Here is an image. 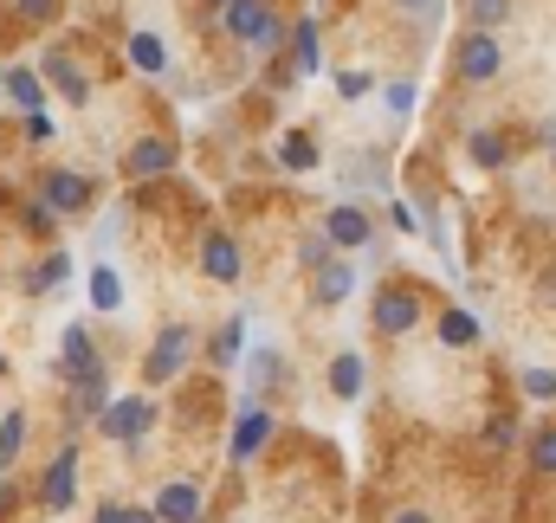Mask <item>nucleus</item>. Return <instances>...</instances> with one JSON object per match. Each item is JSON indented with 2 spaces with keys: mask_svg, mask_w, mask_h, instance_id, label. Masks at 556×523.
<instances>
[{
  "mask_svg": "<svg viewBox=\"0 0 556 523\" xmlns=\"http://www.w3.org/2000/svg\"><path fill=\"white\" fill-rule=\"evenodd\" d=\"M39 201H46L52 214H85L91 181H85V175H46V181H39Z\"/></svg>",
  "mask_w": 556,
  "mask_h": 523,
  "instance_id": "1a4fd4ad",
  "label": "nucleus"
},
{
  "mask_svg": "<svg viewBox=\"0 0 556 523\" xmlns=\"http://www.w3.org/2000/svg\"><path fill=\"white\" fill-rule=\"evenodd\" d=\"M52 220H59V214H52L46 201H33V207H26V233H39V240H46V233H52Z\"/></svg>",
  "mask_w": 556,
  "mask_h": 523,
  "instance_id": "2f4dec72",
  "label": "nucleus"
},
{
  "mask_svg": "<svg viewBox=\"0 0 556 523\" xmlns=\"http://www.w3.org/2000/svg\"><path fill=\"white\" fill-rule=\"evenodd\" d=\"M389 111L408 117V111H415V85H389Z\"/></svg>",
  "mask_w": 556,
  "mask_h": 523,
  "instance_id": "473e14b6",
  "label": "nucleus"
},
{
  "mask_svg": "<svg viewBox=\"0 0 556 523\" xmlns=\"http://www.w3.org/2000/svg\"><path fill=\"white\" fill-rule=\"evenodd\" d=\"M155 518H162V523H194V518H201V492H194V485H162Z\"/></svg>",
  "mask_w": 556,
  "mask_h": 523,
  "instance_id": "4468645a",
  "label": "nucleus"
},
{
  "mask_svg": "<svg viewBox=\"0 0 556 523\" xmlns=\"http://www.w3.org/2000/svg\"><path fill=\"white\" fill-rule=\"evenodd\" d=\"M111 407V388H104V369L98 375H72V420H98Z\"/></svg>",
  "mask_w": 556,
  "mask_h": 523,
  "instance_id": "ddd939ff",
  "label": "nucleus"
},
{
  "mask_svg": "<svg viewBox=\"0 0 556 523\" xmlns=\"http://www.w3.org/2000/svg\"><path fill=\"white\" fill-rule=\"evenodd\" d=\"M20 446H26V413L13 407V413H0V472H13Z\"/></svg>",
  "mask_w": 556,
  "mask_h": 523,
  "instance_id": "5701e85b",
  "label": "nucleus"
},
{
  "mask_svg": "<svg viewBox=\"0 0 556 523\" xmlns=\"http://www.w3.org/2000/svg\"><path fill=\"white\" fill-rule=\"evenodd\" d=\"M13 505H20V485H13V479H7V472H0V518H7V511H13Z\"/></svg>",
  "mask_w": 556,
  "mask_h": 523,
  "instance_id": "e433bc0d",
  "label": "nucleus"
},
{
  "mask_svg": "<svg viewBox=\"0 0 556 523\" xmlns=\"http://www.w3.org/2000/svg\"><path fill=\"white\" fill-rule=\"evenodd\" d=\"M207 7H227V0H207Z\"/></svg>",
  "mask_w": 556,
  "mask_h": 523,
  "instance_id": "37998d69",
  "label": "nucleus"
},
{
  "mask_svg": "<svg viewBox=\"0 0 556 523\" xmlns=\"http://www.w3.org/2000/svg\"><path fill=\"white\" fill-rule=\"evenodd\" d=\"M65 278H72V259H65V253H52L46 265H33V271L20 278V291H52V284H65Z\"/></svg>",
  "mask_w": 556,
  "mask_h": 523,
  "instance_id": "b1692460",
  "label": "nucleus"
},
{
  "mask_svg": "<svg viewBox=\"0 0 556 523\" xmlns=\"http://www.w3.org/2000/svg\"><path fill=\"white\" fill-rule=\"evenodd\" d=\"M201 271H207V278H220V284H233V278L247 271V259H240V246H233L227 233H214V240L201 246Z\"/></svg>",
  "mask_w": 556,
  "mask_h": 523,
  "instance_id": "9b49d317",
  "label": "nucleus"
},
{
  "mask_svg": "<svg viewBox=\"0 0 556 523\" xmlns=\"http://www.w3.org/2000/svg\"><path fill=\"white\" fill-rule=\"evenodd\" d=\"M525 394H538V400H556V369H525Z\"/></svg>",
  "mask_w": 556,
  "mask_h": 523,
  "instance_id": "c85d7f7f",
  "label": "nucleus"
},
{
  "mask_svg": "<svg viewBox=\"0 0 556 523\" xmlns=\"http://www.w3.org/2000/svg\"><path fill=\"white\" fill-rule=\"evenodd\" d=\"M466 155H472L479 168H505V162H511V142H505L498 130H479L472 142H466Z\"/></svg>",
  "mask_w": 556,
  "mask_h": 523,
  "instance_id": "4be33fe9",
  "label": "nucleus"
},
{
  "mask_svg": "<svg viewBox=\"0 0 556 523\" xmlns=\"http://www.w3.org/2000/svg\"><path fill=\"white\" fill-rule=\"evenodd\" d=\"M91 310L124 317V278H117V265H104V259H98V271H91Z\"/></svg>",
  "mask_w": 556,
  "mask_h": 523,
  "instance_id": "f3484780",
  "label": "nucleus"
},
{
  "mask_svg": "<svg viewBox=\"0 0 556 523\" xmlns=\"http://www.w3.org/2000/svg\"><path fill=\"white\" fill-rule=\"evenodd\" d=\"M337 91H343V98H369V78H363V72H343Z\"/></svg>",
  "mask_w": 556,
  "mask_h": 523,
  "instance_id": "f704fd0d",
  "label": "nucleus"
},
{
  "mask_svg": "<svg viewBox=\"0 0 556 523\" xmlns=\"http://www.w3.org/2000/svg\"><path fill=\"white\" fill-rule=\"evenodd\" d=\"M498 65H505V52H498V39L479 26V33L459 46V78H466V85H485V78H498Z\"/></svg>",
  "mask_w": 556,
  "mask_h": 523,
  "instance_id": "0eeeda50",
  "label": "nucleus"
},
{
  "mask_svg": "<svg viewBox=\"0 0 556 523\" xmlns=\"http://www.w3.org/2000/svg\"><path fill=\"white\" fill-rule=\"evenodd\" d=\"M98 523H124V511H117V505H104V511H98Z\"/></svg>",
  "mask_w": 556,
  "mask_h": 523,
  "instance_id": "a19ab883",
  "label": "nucleus"
},
{
  "mask_svg": "<svg viewBox=\"0 0 556 523\" xmlns=\"http://www.w3.org/2000/svg\"><path fill=\"white\" fill-rule=\"evenodd\" d=\"M65 369H72V375H98V369H104V362H98V343H91V330H78V323L65 330Z\"/></svg>",
  "mask_w": 556,
  "mask_h": 523,
  "instance_id": "6ab92c4d",
  "label": "nucleus"
},
{
  "mask_svg": "<svg viewBox=\"0 0 556 523\" xmlns=\"http://www.w3.org/2000/svg\"><path fill=\"white\" fill-rule=\"evenodd\" d=\"M369 317H376L382 336H408V330L420 323V297L408 291V284H382L376 304H369Z\"/></svg>",
  "mask_w": 556,
  "mask_h": 523,
  "instance_id": "7ed1b4c3",
  "label": "nucleus"
},
{
  "mask_svg": "<svg viewBox=\"0 0 556 523\" xmlns=\"http://www.w3.org/2000/svg\"><path fill=\"white\" fill-rule=\"evenodd\" d=\"M324 240L330 246H376V227H369L363 207H330L324 214Z\"/></svg>",
  "mask_w": 556,
  "mask_h": 523,
  "instance_id": "6e6552de",
  "label": "nucleus"
},
{
  "mask_svg": "<svg viewBox=\"0 0 556 523\" xmlns=\"http://www.w3.org/2000/svg\"><path fill=\"white\" fill-rule=\"evenodd\" d=\"M194 523H201V518H194Z\"/></svg>",
  "mask_w": 556,
  "mask_h": 523,
  "instance_id": "c03bdc74",
  "label": "nucleus"
},
{
  "mask_svg": "<svg viewBox=\"0 0 556 523\" xmlns=\"http://www.w3.org/2000/svg\"><path fill=\"white\" fill-rule=\"evenodd\" d=\"M39 72H46V78L65 91V104H91V78H85V72L65 59V52H46V59H39Z\"/></svg>",
  "mask_w": 556,
  "mask_h": 523,
  "instance_id": "9d476101",
  "label": "nucleus"
},
{
  "mask_svg": "<svg viewBox=\"0 0 556 523\" xmlns=\"http://www.w3.org/2000/svg\"><path fill=\"white\" fill-rule=\"evenodd\" d=\"M485 439H492V446H511V439H518V426L498 413V420H485Z\"/></svg>",
  "mask_w": 556,
  "mask_h": 523,
  "instance_id": "72a5a7b5",
  "label": "nucleus"
},
{
  "mask_svg": "<svg viewBox=\"0 0 556 523\" xmlns=\"http://www.w3.org/2000/svg\"><path fill=\"white\" fill-rule=\"evenodd\" d=\"M0 375H7V356H0Z\"/></svg>",
  "mask_w": 556,
  "mask_h": 523,
  "instance_id": "79ce46f5",
  "label": "nucleus"
},
{
  "mask_svg": "<svg viewBox=\"0 0 556 523\" xmlns=\"http://www.w3.org/2000/svg\"><path fill=\"white\" fill-rule=\"evenodd\" d=\"M220 20H227L233 39H253V46H278V39H285V20H278L266 0H227Z\"/></svg>",
  "mask_w": 556,
  "mask_h": 523,
  "instance_id": "f257e3e1",
  "label": "nucleus"
},
{
  "mask_svg": "<svg viewBox=\"0 0 556 523\" xmlns=\"http://www.w3.org/2000/svg\"><path fill=\"white\" fill-rule=\"evenodd\" d=\"M240 336H247V317H227V330H220V336H214V349H207V356H214V369H240V362H247V356H240Z\"/></svg>",
  "mask_w": 556,
  "mask_h": 523,
  "instance_id": "412c9836",
  "label": "nucleus"
},
{
  "mask_svg": "<svg viewBox=\"0 0 556 523\" xmlns=\"http://www.w3.org/2000/svg\"><path fill=\"white\" fill-rule=\"evenodd\" d=\"M130 65H137V72H162V65H168V52H162L155 33H130Z\"/></svg>",
  "mask_w": 556,
  "mask_h": 523,
  "instance_id": "a878e982",
  "label": "nucleus"
},
{
  "mask_svg": "<svg viewBox=\"0 0 556 523\" xmlns=\"http://www.w3.org/2000/svg\"><path fill=\"white\" fill-rule=\"evenodd\" d=\"M531 459H538L544 472H556V426H544V433L531 439Z\"/></svg>",
  "mask_w": 556,
  "mask_h": 523,
  "instance_id": "7c9ffc66",
  "label": "nucleus"
},
{
  "mask_svg": "<svg viewBox=\"0 0 556 523\" xmlns=\"http://www.w3.org/2000/svg\"><path fill=\"white\" fill-rule=\"evenodd\" d=\"M124 523H162L155 511H124Z\"/></svg>",
  "mask_w": 556,
  "mask_h": 523,
  "instance_id": "ea45409f",
  "label": "nucleus"
},
{
  "mask_svg": "<svg viewBox=\"0 0 556 523\" xmlns=\"http://www.w3.org/2000/svg\"><path fill=\"white\" fill-rule=\"evenodd\" d=\"M402 7H408L415 20H440V7H446V0H402Z\"/></svg>",
  "mask_w": 556,
  "mask_h": 523,
  "instance_id": "c9c22d12",
  "label": "nucleus"
},
{
  "mask_svg": "<svg viewBox=\"0 0 556 523\" xmlns=\"http://www.w3.org/2000/svg\"><path fill=\"white\" fill-rule=\"evenodd\" d=\"M273 382H285V356H278L273 343H260V349L247 356V394H266Z\"/></svg>",
  "mask_w": 556,
  "mask_h": 523,
  "instance_id": "2eb2a0df",
  "label": "nucleus"
},
{
  "mask_svg": "<svg viewBox=\"0 0 556 523\" xmlns=\"http://www.w3.org/2000/svg\"><path fill=\"white\" fill-rule=\"evenodd\" d=\"M389 523H433V518H427V511H395Z\"/></svg>",
  "mask_w": 556,
  "mask_h": 523,
  "instance_id": "58836bf2",
  "label": "nucleus"
},
{
  "mask_svg": "<svg viewBox=\"0 0 556 523\" xmlns=\"http://www.w3.org/2000/svg\"><path fill=\"white\" fill-rule=\"evenodd\" d=\"M124 168H130V175H142V181H149V175H168V168H175V149H168L162 136H142L137 149L124 155Z\"/></svg>",
  "mask_w": 556,
  "mask_h": 523,
  "instance_id": "f8f14e48",
  "label": "nucleus"
},
{
  "mask_svg": "<svg viewBox=\"0 0 556 523\" xmlns=\"http://www.w3.org/2000/svg\"><path fill=\"white\" fill-rule=\"evenodd\" d=\"M149 420H155V407L130 394V400H111V407L98 413V433H104V439H117V446H130V439L149 433Z\"/></svg>",
  "mask_w": 556,
  "mask_h": 523,
  "instance_id": "39448f33",
  "label": "nucleus"
},
{
  "mask_svg": "<svg viewBox=\"0 0 556 523\" xmlns=\"http://www.w3.org/2000/svg\"><path fill=\"white\" fill-rule=\"evenodd\" d=\"M278 162H285V168H298V175H304V168H317V149H311V136L291 130L285 142H278Z\"/></svg>",
  "mask_w": 556,
  "mask_h": 523,
  "instance_id": "bb28decb",
  "label": "nucleus"
},
{
  "mask_svg": "<svg viewBox=\"0 0 556 523\" xmlns=\"http://www.w3.org/2000/svg\"><path fill=\"white\" fill-rule=\"evenodd\" d=\"M291 46H298V72H317V20H298Z\"/></svg>",
  "mask_w": 556,
  "mask_h": 523,
  "instance_id": "cd10ccee",
  "label": "nucleus"
},
{
  "mask_svg": "<svg viewBox=\"0 0 556 523\" xmlns=\"http://www.w3.org/2000/svg\"><path fill=\"white\" fill-rule=\"evenodd\" d=\"M356 291V271H350V259H324L317 265V304H343Z\"/></svg>",
  "mask_w": 556,
  "mask_h": 523,
  "instance_id": "dca6fc26",
  "label": "nucleus"
},
{
  "mask_svg": "<svg viewBox=\"0 0 556 523\" xmlns=\"http://www.w3.org/2000/svg\"><path fill=\"white\" fill-rule=\"evenodd\" d=\"M363 382H369V375H363V356H337V362H330V388L343 394V400H356Z\"/></svg>",
  "mask_w": 556,
  "mask_h": 523,
  "instance_id": "393cba45",
  "label": "nucleus"
},
{
  "mask_svg": "<svg viewBox=\"0 0 556 523\" xmlns=\"http://www.w3.org/2000/svg\"><path fill=\"white\" fill-rule=\"evenodd\" d=\"M266 439H273V413H266V400H260V394H247V400H240V420H233V446H227V459H233V465H247Z\"/></svg>",
  "mask_w": 556,
  "mask_h": 523,
  "instance_id": "20e7f679",
  "label": "nucleus"
},
{
  "mask_svg": "<svg viewBox=\"0 0 556 523\" xmlns=\"http://www.w3.org/2000/svg\"><path fill=\"white\" fill-rule=\"evenodd\" d=\"M440 343L446 349H472L479 343V317L472 310H440Z\"/></svg>",
  "mask_w": 556,
  "mask_h": 523,
  "instance_id": "aec40b11",
  "label": "nucleus"
},
{
  "mask_svg": "<svg viewBox=\"0 0 556 523\" xmlns=\"http://www.w3.org/2000/svg\"><path fill=\"white\" fill-rule=\"evenodd\" d=\"M72 498H78V446H65L46 465V485H39V505L46 511H72Z\"/></svg>",
  "mask_w": 556,
  "mask_h": 523,
  "instance_id": "423d86ee",
  "label": "nucleus"
},
{
  "mask_svg": "<svg viewBox=\"0 0 556 523\" xmlns=\"http://www.w3.org/2000/svg\"><path fill=\"white\" fill-rule=\"evenodd\" d=\"M188 356H194V330H188V323H168V330L149 343L142 375H149V382H175V375L188 369Z\"/></svg>",
  "mask_w": 556,
  "mask_h": 523,
  "instance_id": "f03ea898",
  "label": "nucleus"
},
{
  "mask_svg": "<svg viewBox=\"0 0 556 523\" xmlns=\"http://www.w3.org/2000/svg\"><path fill=\"white\" fill-rule=\"evenodd\" d=\"M505 13H511V0H472V26H485V33H492Z\"/></svg>",
  "mask_w": 556,
  "mask_h": 523,
  "instance_id": "c756f323",
  "label": "nucleus"
},
{
  "mask_svg": "<svg viewBox=\"0 0 556 523\" xmlns=\"http://www.w3.org/2000/svg\"><path fill=\"white\" fill-rule=\"evenodd\" d=\"M0 91H7V98H13V104L26 111V117H33V111L46 104V91H39V72H26V65H13V72L0 78Z\"/></svg>",
  "mask_w": 556,
  "mask_h": 523,
  "instance_id": "a211bd4d",
  "label": "nucleus"
},
{
  "mask_svg": "<svg viewBox=\"0 0 556 523\" xmlns=\"http://www.w3.org/2000/svg\"><path fill=\"white\" fill-rule=\"evenodd\" d=\"M52 7H59V0H20V13H26V20H46Z\"/></svg>",
  "mask_w": 556,
  "mask_h": 523,
  "instance_id": "4c0bfd02",
  "label": "nucleus"
}]
</instances>
